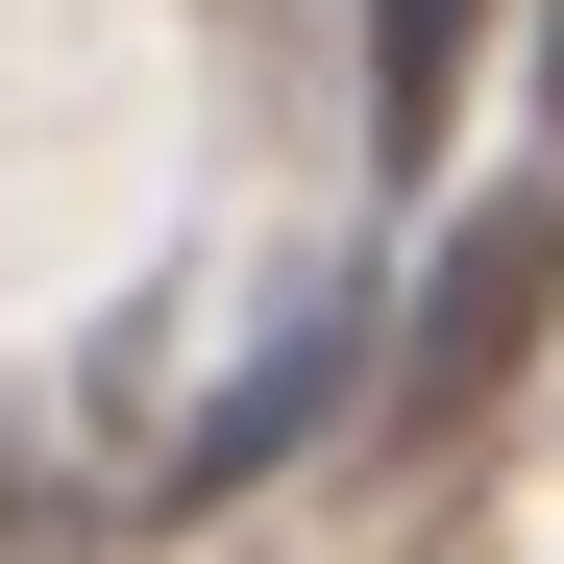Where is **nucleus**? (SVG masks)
<instances>
[{
    "mask_svg": "<svg viewBox=\"0 0 564 564\" xmlns=\"http://www.w3.org/2000/svg\"><path fill=\"white\" fill-rule=\"evenodd\" d=\"M540 295H564V197L540 172H491V197L442 221V270H417V319H393V442H466L540 368Z\"/></svg>",
    "mask_w": 564,
    "mask_h": 564,
    "instance_id": "obj_1",
    "label": "nucleus"
},
{
    "mask_svg": "<svg viewBox=\"0 0 564 564\" xmlns=\"http://www.w3.org/2000/svg\"><path fill=\"white\" fill-rule=\"evenodd\" d=\"M466 25H491V0H368V148H442L466 123Z\"/></svg>",
    "mask_w": 564,
    "mask_h": 564,
    "instance_id": "obj_2",
    "label": "nucleus"
},
{
    "mask_svg": "<svg viewBox=\"0 0 564 564\" xmlns=\"http://www.w3.org/2000/svg\"><path fill=\"white\" fill-rule=\"evenodd\" d=\"M319 393H344V344H270V368H246V393H221L197 442H172V516H221V491H246V466H270V442H295Z\"/></svg>",
    "mask_w": 564,
    "mask_h": 564,
    "instance_id": "obj_3",
    "label": "nucleus"
}]
</instances>
